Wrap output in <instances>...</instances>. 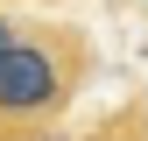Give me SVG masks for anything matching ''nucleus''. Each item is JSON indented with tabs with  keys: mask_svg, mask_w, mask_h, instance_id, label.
<instances>
[{
	"mask_svg": "<svg viewBox=\"0 0 148 141\" xmlns=\"http://www.w3.org/2000/svg\"><path fill=\"white\" fill-rule=\"evenodd\" d=\"M14 28H21V14H0V49L14 42Z\"/></svg>",
	"mask_w": 148,
	"mask_h": 141,
	"instance_id": "nucleus-2",
	"label": "nucleus"
},
{
	"mask_svg": "<svg viewBox=\"0 0 148 141\" xmlns=\"http://www.w3.org/2000/svg\"><path fill=\"white\" fill-rule=\"evenodd\" d=\"M92 35L64 14H21L0 49V141H42L92 78Z\"/></svg>",
	"mask_w": 148,
	"mask_h": 141,
	"instance_id": "nucleus-1",
	"label": "nucleus"
}]
</instances>
